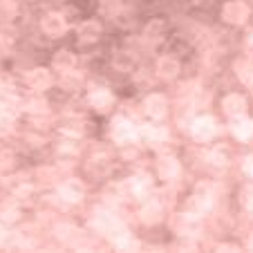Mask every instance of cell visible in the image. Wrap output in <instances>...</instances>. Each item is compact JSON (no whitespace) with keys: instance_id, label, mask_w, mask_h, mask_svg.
Here are the masks:
<instances>
[{"instance_id":"obj_1","label":"cell","mask_w":253,"mask_h":253,"mask_svg":"<svg viewBox=\"0 0 253 253\" xmlns=\"http://www.w3.org/2000/svg\"><path fill=\"white\" fill-rule=\"evenodd\" d=\"M220 16L224 23L240 27V25H247L251 18V5L247 0H226L220 9Z\"/></svg>"},{"instance_id":"obj_2","label":"cell","mask_w":253,"mask_h":253,"mask_svg":"<svg viewBox=\"0 0 253 253\" xmlns=\"http://www.w3.org/2000/svg\"><path fill=\"white\" fill-rule=\"evenodd\" d=\"M110 137L115 143L119 146H128L137 139V128L132 126V121L126 119V117H115L110 126Z\"/></svg>"},{"instance_id":"obj_3","label":"cell","mask_w":253,"mask_h":253,"mask_svg":"<svg viewBox=\"0 0 253 253\" xmlns=\"http://www.w3.org/2000/svg\"><path fill=\"white\" fill-rule=\"evenodd\" d=\"M115 92L108 90V87H92L90 92H87V103H90V108L94 112H99V115H108V112L112 110V105H115Z\"/></svg>"},{"instance_id":"obj_4","label":"cell","mask_w":253,"mask_h":253,"mask_svg":"<svg viewBox=\"0 0 253 253\" xmlns=\"http://www.w3.org/2000/svg\"><path fill=\"white\" fill-rule=\"evenodd\" d=\"M191 134L195 141H202V143L211 141V139L217 134V121H215L211 115L197 117V119H193V124H191Z\"/></svg>"},{"instance_id":"obj_5","label":"cell","mask_w":253,"mask_h":253,"mask_svg":"<svg viewBox=\"0 0 253 253\" xmlns=\"http://www.w3.org/2000/svg\"><path fill=\"white\" fill-rule=\"evenodd\" d=\"M41 29L52 39H58L67 32V16L63 11H47L41 18Z\"/></svg>"},{"instance_id":"obj_6","label":"cell","mask_w":253,"mask_h":253,"mask_svg":"<svg viewBox=\"0 0 253 253\" xmlns=\"http://www.w3.org/2000/svg\"><path fill=\"white\" fill-rule=\"evenodd\" d=\"M143 112L150 117V119L162 121L168 115V99L159 92H150L146 99H143Z\"/></svg>"},{"instance_id":"obj_7","label":"cell","mask_w":253,"mask_h":253,"mask_svg":"<svg viewBox=\"0 0 253 253\" xmlns=\"http://www.w3.org/2000/svg\"><path fill=\"white\" fill-rule=\"evenodd\" d=\"M222 110H224L226 117H231V119H238V117L247 115L249 103H247V99H244L242 94H238V92H231V94H226L224 99H222Z\"/></svg>"},{"instance_id":"obj_8","label":"cell","mask_w":253,"mask_h":253,"mask_svg":"<svg viewBox=\"0 0 253 253\" xmlns=\"http://www.w3.org/2000/svg\"><path fill=\"white\" fill-rule=\"evenodd\" d=\"M58 195H61L65 202H70V204H79V202L85 197V184H83L81 179H77V177H72V179H67V182L61 184Z\"/></svg>"},{"instance_id":"obj_9","label":"cell","mask_w":253,"mask_h":253,"mask_svg":"<svg viewBox=\"0 0 253 253\" xmlns=\"http://www.w3.org/2000/svg\"><path fill=\"white\" fill-rule=\"evenodd\" d=\"M25 81H27V85L32 87V90L43 92V90H47V87H52L54 79H52V72H49L47 67H34V70L27 72Z\"/></svg>"},{"instance_id":"obj_10","label":"cell","mask_w":253,"mask_h":253,"mask_svg":"<svg viewBox=\"0 0 253 253\" xmlns=\"http://www.w3.org/2000/svg\"><path fill=\"white\" fill-rule=\"evenodd\" d=\"M164 220V204L155 197H148L141 206V222L148 226H155Z\"/></svg>"},{"instance_id":"obj_11","label":"cell","mask_w":253,"mask_h":253,"mask_svg":"<svg viewBox=\"0 0 253 253\" xmlns=\"http://www.w3.org/2000/svg\"><path fill=\"white\" fill-rule=\"evenodd\" d=\"M101 34H103V27H101V23L94 18L83 20L77 27V39L81 41V43H96V41L101 39Z\"/></svg>"},{"instance_id":"obj_12","label":"cell","mask_w":253,"mask_h":253,"mask_svg":"<svg viewBox=\"0 0 253 253\" xmlns=\"http://www.w3.org/2000/svg\"><path fill=\"white\" fill-rule=\"evenodd\" d=\"M155 72H157V77L164 79V81H172V79L179 77V72H182V63L177 61L175 56H162L155 65Z\"/></svg>"},{"instance_id":"obj_13","label":"cell","mask_w":253,"mask_h":253,"mask_svg":"<svg viewBox=\"0 0 253 253\" xmlns=\"http://www.w3.org/2000/svg\"><path fill=\"white\" fill-rule=\"evenodd\" d=\"M157 172H159V179L164 182H175L179 172H182V164L177 162L175 157H162L157 162Z\"/></svg>"},{"instance_id":"obj_14","label":"cell","mask_w":253,"mask_h":253,"mask_svg":"<svg viewBox=\"0 0 253 253\" xmlns=\"http://www.w3.org/2000/svg\"><path fill=\"white\" fill-rule=\"evenodd\" d=\"M231 134H233L238 141H251L253 139V119L251 117H238V119H231Z\"/></svg>"},{"instance_id":"obj_15","label":"cell","mask_w":253,"mask_h":253,"mask_svg":"<svg viewBox=\"0 0 253 253\" xmlns=\"http://www.w3.org/2000/svg\"><path fill=\"white\" fill-rule=\"evenodd\" d=\"M130 191H132L134 197H139V200H143V197H148L150 191H153V179H150V175H134L132 179H130Z\"/></svg>"},{"instance_id":"obj_16","label":"cell","mask_w":253,"mask_h":253,"mask_svg":"<svg viewBox=\"0 0 253 253\" xmlns=\"http://www.w3.org/2000/svg\"><path fill=\"white\" fill-rule=\"evenodd\" d=\"M83 85V74L81 72H77V67L74 70H67V72H61V87L67 92H77L81 90Z\"/></svg>"},{"instance_id":"obj_17","label":"cell","mask_w":253,"mask_h":253,"mask_svg":"<svg viewBox=\"0 0 253 253\" xmlns=\"http://www.w3.org/2000/svg\"><path fill=\"white\" fill-rule=\"evenodd\" d=\"M52 65L56 67L58 72H67V70H74L77 67V54L70 52V49H61V52L54 54V61Z\"/></svg>"},{"instance_id":"obj_18","label":"cell","mask_w":253,"mask_h":253,"mask_svg":"<svg viewBox=\"0 0 253 253\" xmlns=\"http://www.w3.org/2000/svg\"><path fill=\"white\" fill-rule=\"evenodd\" d=\"M164 29H166V25H164L162 18L150 20V23L146 25V29H143V39L148 41V43H157V41H162Z\"/></svg>"},{"instance_id":"obj_19","label":"cell","mask_w":253,"mask_h":253,"mask_svg":"<svg viewBox=\"0 0 253 253\" xmlns=\"http://www.w3.org/2000/svg\"><path fill=\"white\" fill-rule=\"evenodd\" d=\"M235 74H238V79L244 85H253V63L249 58H240L235 63Z\"/></svg>"},{"instance_id":"obj_20","label":"cell","mask_w":253,"mask_h":253,"mask_svg":"<svg viewBox=\"0 0 253 253\" xmlns=\"http://www.w3.org/2000/svg\"><path fill=\"white\" fill-rule=\"evenodd\" d=\"M18 16V2L16 0H0V20L9 23Z\"/></svg>"},{"instance_id":"obj_21","label":"cell","mask_w":253,"mask_h":253,"mask_svg":"<svg viewBox=\"0 0 253 253\" xmlns=\"http://www.w3.org/2000/svg\"><path fill=\"white\" fill-rule=\"evenodd\" d=\"M146 137H148L150 143H162L168 139V130L164 126H148L146 128Z\"/></svg>"},{"instance_id":"obj_22","label":"cell","mask_w":253,"mask_h":253,"mask_svg":"<svg viewBox=\"0 0 253 253\" xmlns=\"http://www.w3.org/2000/svg\"><path fill=\"white\" fill-rule=\"evenodd\" d=\"M101 14L103 16H117L121 9H124V5H121V0H101V5H99Z\"/></svg>"},{"instance_id":"obj_23","label":"cell","mask_w":253,"mask_h":253,"mask_svg":"<svg viewBox=\"0 0 253 253\" xmlns=\"http://www.w3.org/2000/svg\"><path fill=\"white\" fill-rule=\"evenodd\" d=\"M87 168H90L94 175L101 177V175H105V172H108V168H110V159H108V157H94Z\"/></svg>"},{"instance_id":"obj_24","label":"cell","mask_w":253,"mask_h":253,"mask_svg":"<svg viewBox=\"0 0 253 253\" xmlns=\"http://www.w3.org/2000/svg\"><path fill=\"white\" fill-rule=\"evenodd\" d=\"M0 220L2 222H16L18 220V209L11 204H2L0 206Z\"/></svg>"},{"instance_id":"obj_25","label":"cell","mask_w":253,"mask_h":253,"mask_svg":"<svg viewBox=\"0 0 253 253\" xmlns=\"http://www.w3.org/2000/svg\"><path fill=\"white\" fill-rule=\"evenodd\" d=\"M242 170H244V175L251 177V179H253V153L244 157V162H242Z\"/></svg>"},{"instance_id":"obj_26","label":"cell","mask_w":253,"mask_h":253,"mask_svg":"<svg viewBox=\"0 0 253 253\" xmlns=\"http://www.w3.org/2000/svg\"><path fill=\"white\" fill-rule=\"evenodd\" d=\"M2 117H5V105L0 103V119H2Z\"/></svg>"},{"instance_id":"obj_27","label":"cell","mask_w":253,"mask_h":253,"mask_svg":"<svg viewBox=\"0 0 253 253\" xmlns=\"http://www.w3.org/2000/svg\"><path fill=\"white\" fill-rule=\"evenodd\" d=\"M2 240H5V229L0 226V242H2Z\"/></svg>"},{"instance_id":"obj_28","label":"cell","mask_w":253,"mask_h":253,"mask_svg":"<svg viewBox=\"0 0 253 253\" xmlns=\"http://www.w3.org/2000/svg\"><path fill=\"white\" fill-rule=\"evenodd\" d=\"M249 43H251V47H253V32L249 34Z\"/></svg>"},{"instance_id":"obj_29","label":"cell","mask_w":253,"mask_h":253,"mask_svg":"<svg viewBox=\"0 0 253 253\" xmlns=\"http://www.w3.org/2000/svg\"><path fill=\"white\" fill-rule=\"evenodd\" d=\"M249 249H251V251H253V238L249 240Z\"/></svg>"}]
</instances>
